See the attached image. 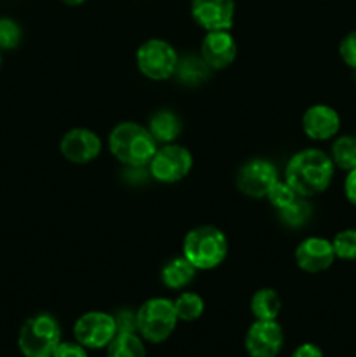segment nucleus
I'll return each instance as SVG.
<instances>
[{"mask_svg":"<svg viewBox=\"0 0 356 357\" xmlns=\"http://www.w3.org/2000/svg\"><path fill=\"white\" fill-rule=\"evenodd\" d=\"M332 157L320 149H304L293 153L285 167V181L300 195L314 197L323 194L334 180Z\"/></svg>","mask_w":356,"mask_h":357,"instance_id":"f257e3e1","label":"nucleus"},{"mask_svg":"<svg viewBox=\"0 0 356 357\" xmlns=\"http://www.w3.org/2000/svg\"><path fill=\"white\" fill-rule=\"evenodd\" d=\"M159 143L150 135L149 128L136 122H119L108 136V149L119 162L129 167H143L152 160Z\"/></svg>","mask_w":356,"mask_h":357,"instance_id":"f03ea898","label":"nucleus"},{"mask_svg":"<svg viewBox=\"0 0 356 357\" xmlns=\"http://www.w3.org/2000/svg\"><path fill=\"white\" fill-rule=\"evenodd\" d=\"M229 253L225 234L213 225H199L188 230L181 243V255L198 271H213L220 267Z\"/></svg>","mask_w":356,"mask_h":357,"instance_id":"7ed1b4c3","label":"nucleus"},{"mask_svg":"<svg viewBox=\"0 0 356 357\" xmlns=\"http://www.w3.org/2000/svg\"><path fill=\"white\" fill-rule=\"evenodd\" d=\"M178 317L173 300L156 296L136 310V333L149 344H163L177 330Z\"/></svg>","mask_w":356,"mask_h":357,"instance_id":"20e7f679","label":"nucleus"},{"mask_svg":"<svg viewBox=\"0 0 356 357\" xmlns=\"http://www.w3.org/2000/svg\"><path fill=\"white\" fill-rule=\"evenodd\" d=\"M61 344V328L51 314L28 317L17 335V347L24 357H52Z\"/></svg>","mask_w":356,"mask_h":357,"instance_id":"39448f33","label":"nucleus"},{"mask_svg":"<svg viewBox=\"0 0 356 357\" xmlns=\"http://www.w3.org/2000/svg\"><path fill=\"white\" fill-rule=\"evenodd\" d=\"M177 49L163 38H149L136 51V66L150 80H168L175 77L178 66Z\"/></svg>","mask_w":356,"mask_h":357,"instance_id":"423d86ee","label":"nucleus"},{"mask_svg":"<svg viewBox=\"0 0 356 357\" xmlns=\"http://www.w3.org/2000/svg\"><path fill=\"white\" fill-rule=\"evenodd\" d=\"M194 159L192 153L178 143H168L157 149L149 162L150 176L159 183H178L192 171Z\"/></svg>","mask_w":356,"mask_h":357,"instance_id":"0eeeda50","label":"nucleus"},{"mask_svg":"<svg viewBox=\"0 0 356 357\" xmlns=\"http://www.w3.org/2000/svg\"><path fill=\"white\" fill-rule=\"evenodd\" d=\"M115 335H117L115 317L103 310H89L73 324V338L87 351L107 349Z\"/></svg>","mask_w":356,"mask_h":357,"instance_id":"6e6552de","label":"nucleus"},{"mask_svg":"<svg viewBox=\"0 0 356 357\" xmlns=\"http://www.w3.org/2000/svg\"><path fill=\"white\" fill-rule=\"evenodd\" d=\"M278 180V169L271 160L251 159L237 171L236 185L241 194L251 199H262Z\"/></svg>","mask_w":356,"mask_h":357,"instance_id":"1a4fd4ad","label":"nucleus"},{"mask_svg":"<svg viewBox=\"0 0 356 357\" xmlns=\"http://www.w3.org/2000/svg\"><path fill=\"white\" fill-rule=\"evenodd\" d=\"M285 345V333L278 321H255L244 337V351L250 357H278Z\"/></svg>","mask_w":356,"mask_h":357,"instance_id":"9d476101","label":"nucleus"},{"mask_svg":"<svg viewBox=\"0 0 356 357\" xmlns=\"http://www.w3.org/2000/svg\"><path fill=\"white\" fill-rule=\"evenodd\" d=\"M103 143L100 136L87 128H73L63 135L59 152L68 162L87 164L101 153Z\"/></svg>","mask_w":356,"mask_h":357,"instance_id":"9b49d317","label":"nucleus"},{"mask_svg":"<svg viewBox=\"0 0 356 357\" xmlns=\"http://www.w3.org/2000/svg\"><path fill=\"white\" fill-rule=\"evenodd\" d=\"M192 20L206 31L230 30L236 14L234 0H192Z\"/></svg>","mask_w":356,"mask_h":357,"instance_id":"f8f14e48","label":"nucleus"},{"mask_svg":"<svg viewBox=\"0 0 356 357\" xmlns=\"http://www.w3.org/2000/svg\"><path fill=\"white\" fill-rule=\"evenodd\" d=\"M335 253L332 241L325 237H306L295 250V264L307 274H320L334 265Z\"/></svg>","mask_w":356,"mask_h":357,"instance_id":"ddd939ff","label":"nucleus"},{"mask_svg":"<svg viewBox=\"0 0 356 357\" xmlns=\"http://www.w3.org/2000/svg\"><path fill=\"white\" fill-rule=\"evenodd\" d=\"M236 56L237 44L230 30L206 31L201 42V58L208 63L213 72L225 70L227 66L232 65Z\"/></svg>","mask_w":356,"mask_h":357,"instance_id":"4468645a","label":"nucleus"},{"mask_svg":"<svg viewBox=\"0 0 356 357\" xmlns=\"http://www.w3.org/2000/svg\"><path fill=\"white\" fill-rule=\"evenodd\" d=\"M302 129L314 142H327L337 136L341 129V115L328 105H313L304 112Z\"/></svg>","mask_w":356,"mask_h":357,"instance_id":"2eb2a0df","label":"nucleus"},{"mask_svg":"<svg viewBox=\"0 0 356 357\" xmlns=\"http://www.w3.org/2000/svg\"><path fill=\"white\" fill-rule=\"evenodd\" d=\"M147 128L157 143L168 145V143H175V139L180 136L181 121L175 112L163 108V110H157L150 115Z\"/></svg>","mask_w":356,"mask_h":357,"instance_id":"dca6fc26","label":"nucleus"},{"mask_svg":"<svg viewBox=\"0 0 356 357\" xmlns=\"http://www.w3.org/2000/svg\"><path fill=\"white\" fill-rule=\"evenodd\" d=\"M195 274H198V268L181 255L164 264V267L161 268V281L170 289H184L194 281Z\"/></svg>","mask_w":356,"mask_h":357,"instance_id":"f3484780","label":"nucleus"},{"mask_svg":"<svg viewBox=\"0 0 356 357\" xmlns=\"http://www.w3.org/2000/svg\"><path fill=\"white\" fill-rule=\"evenodd\" d=\"M213 70L209 68L208 63L201 58V56H185V58L178 59L177 72L175 77L178 82L184 86H199V84L206 82L212 77Z\"/></svg>","mask_w":356,"mask_h":357,"instance_id":"a211bd4d","label":"nucleus"},{"mask_svg":"<svg viewBox=\"0 0 356 357\" xmlns=\"http://www.w3.org/2000/svg\"><path fill=\"white\" fill-rule=\"evenodd\" d=\"M250 310L255 321H276L281 312V298L272 288H260L253 293Z\"/></svg>","mask_w":356,"mask_h":357,"instance_id":"6ab92c4d","label":"nucleus"},{"mask_svg":"<svg viewBox=\"0 0 356 357\" xmlns=\"http://www.w3.org/2000/svg\"><path fill=\"white\" fill-rule=\"evenodd\" d=\"M107 357H147L145 340L136 331H117L108 344Z\"/></svg>","mask_w":356,"mask_h":357,"instance_id":"aec40b11","label":"nucleus"},{"mask_svg":"<svg viewBox=\"0 0 356 357\" xmlns=\"http://www.w3.org/2000/svg\"><path fill=\"white\" fill-rule=\"evenodd\" d=\"M278 218L279 222L285 227L290 229H300V227L307 225L313 216V206L307 201L306 197H297L292 204H288L286 208L278 209Z\"/></svg>","mask_w":356,"mask_h":357,"instance_id":"412c9836","label":"nucleus"},{"mask_svg":"<svg viewBox=\"0 0 356 357\" xmlns=\"http://www.w3.org/2000/svg\"><path fill=\"white\" fill-rule=\"evenodd\" d=\"M334 166L342 171H351L356 167V136L344 135L339 136L334 143H332L330 152Z\"/></svg>","mask_w":356,"mask_h":357,"instance_id":"4be33fe9","label":"nucleus"},{"mask_svg":"<svg viewBox=\"0 0 356 357\" xmlns=\"http://www.w3.org/2000/svg\"><path fill=\"white\" fill-rule=\"evenodd\" d=\"M173 307L178 321L192 323V321H198L205 312V300L198 293L184 291L173 300Z\"/></svg>","mask_w":356,"mask_h":357,"instance_id":"5701e85b","label":"nucleus"},{"mask_svg":"<svg viewBox=\"0 0 356 357\" xmlns=\"http://www.w3.org/2000/svg\"><path fill=\"white\" fill-rule=\"evenodd\" d=\"M332 246H334L335 258L339 260H356V229H346L335 234Z\"/></svg>","mask_w":356,"mask_h":357,"instance_id":"b1692460","label":"nucleus"},{"mask_svg":"<svg viewBox=\"0 0 356 357\" xmlns=\"http://www.w3.org/2000/svg\"><path fill=\"white\" fill-rule=\"evenodd\" d=\"M23 31L13 17H0V51H10L20 45Z\"/></svg>","mask_w":356,"mask_h":357,"instance_id":"393cba45","label":"nucleus"},{"mask_svg":"<svg viewBox=\"0 0 356 357\" xmlns=\"http://www.w3.org/2000/svg\"><path fill=\"white\" fill-rule=\"evenodd\" d=\"M297 197H299V194H297V192L293 190L285 180L276 181V183L271 187V190L267 192V195H265L269 204H271L276 211H278V209L286 208L288 204H292Z\"/></svg>","mask_w":356,"mask_h":357,"instance_id":"a878e982","label":"nucleus"},{"mask_svg":"<svg viewBox=\"0 0 356 357\" xmlns=\"http://www.w3.org/2000/svg\"><path fill=\"white\" fill-rule=\"evenodd\" d=\"M339 54L349 68L356 70V31L346 35L339 44Z\"/></svg>","mask_w":356,"mask_h":357,"instance_id":"bb28decb","label":"nucleus"},{"mask_svg":"<svg viewBox=\"0 0 356 357\" xmlns=\"http://www.w3.org/2000/svg\"><path fill=\"white\" fill-rule=\"evenodd\" d=\"M52 357H89L87 349L82 347L79 342H63L56 347Z\"/></svg>","mask_w":356,"mask_h":357,"instance_id":"cd10ccee","label":"nucleus"},{"mask_svg":"<svg viewBox=\"0 0 356 357\" xmlns=\"http://www.w3.org/2000/svg\"><path fill=\"white\" fill-rule=\"evenodd\" d=\"M115 317L117 323V331H136V312H129V310H122Z\"/></svg>","mask_w":356,"mask_h":357,"instance_id":"c85d7f7f","label":"nucleus"},{"mask_svg":"<svg viewBox=\"0 0 356 357\" xmlns=\"http://www.w3.org/2000/svg\"><path fill=\"white\" fill-rule=\"evenodd\" d=\"M344 194L346 199H348L353 206H356V167L348 171V176H346L344 180Z\"/></svg>","mask_w":356,"mask_h":357,"instance_id":"c756f323","label":"nucleus"},{"mask_svg":"<svg viewBox=\"0 0 356 357\" xmlns=\"http://www.w3.org/2000/svg\"><path fill=\"white\" fill-rule=\"evenodd\" d=\"M292 357H325V356H323V351H321L316 344H309V342H307V344L299 345V347L293 351Z\"/></svg>","mask_w":356,"mask_h":357,"instance_id":"7c9ffc66","label":"nucleus"},{"mask_svg":"<svg viewBox=\"0 0 356 357\" xmlns=\"http://www.w3.org/2000/svg\"><path fill=\"white\" fill-rule=\"evenodd\" d=\"M63 3H66V6L70 7H77V6H82L84 2H87V0H61Z\"/></svg>","mask_w":356,"mask_h":357,"instance_id":"2f4dec72","label":"nucleus"},{"mask_svg":"<svg viewBox=\"0 0 356 357\" xmlns=\"http://www.w3.org/2000/svg\"><path fill=\"white\" fill-rule=\"evenodd\" d=\"M0 65H2V56H0Z\"/></svg>","mask_w":356,"mask_h":357,"instance_id":"473e14b6","label":"nucleus"}]
</instances>
